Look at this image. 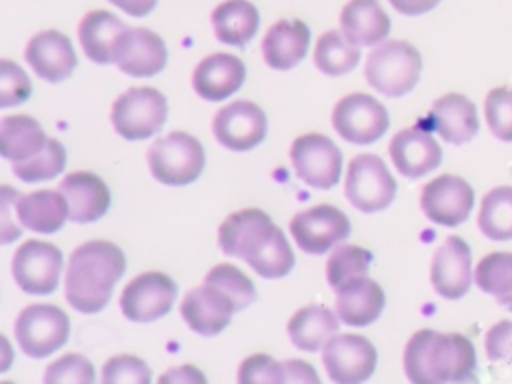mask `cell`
Here are the masks:
<instances>
[{
    "mask_svg": "<svg viewBox=\"0 0 512 384\" xmlns=\"http://www.w3.org/2000/svg\"><path fill=\"white\" fill-rule=\"evenodd\" d=\"M58 190L68 200L72 222H78V224L96 222L110 208V190L104 184V180L92 172L66 174Z\"/></svg>",
    "mask_w": 512,
    "mask_h": 384,
    "instance_id": "cell-23",
    "label": "cell"
},
{
    "mask_svg": "<svg viewBox=\"0 0 512 384\" xmlns=\"http://www.w3.org/2000/svg\"><path fill=\"white\" fill-rule=\"evenodd\" d=\"M422 72L420 52L404 40H384L372 48L364 64L366 82L390 98L406 96Z\"/></svg>",
    "mask_w": 512,
    "mask_h": 384,
    "instance_id": "cell-4",
    "label": "cell"
},
{
    "mask_svg": "<svg viewBox=\"0 0 512 384\" xmlns=\"http://www.w3.org/2000/svg\"><path fill=\"white\" fill-rule=\"evenodd\" d=\"M500 306H504L506 310H510L512 312V294H508V296H504V298H500V300H496Z\"/></svg>",
    "mask_w": 512,
    "mask_h": 384,
    "instance_id": "cell-49",
    "label": "cell"
},
{
    "mask_svg": "<svg viewBox=\"0 0 512 384\" xmlns=\"http://www.w3.org/2000/svg\"><path fill=\"white\" fill-rule=\"evenodd\" d=\"M282 370H284V382H312V384L320 382L314 368L304 360L282 362Z\"/></svg>",
    "mask_w": 512,
    "mask_h": 384,
    "instance_id": "cell-45",
    "label": "cell"
},
{
    "mask_svg": "<svg viewBox=\"0 0 512 384\" xmlns=\"http://www.w3.org/2000/svg\"><path fill=\"white\" fill-rule=\"evenodd\" d=\"M108 2H112L122 12L134 16V18H142V16L150 14L156 8L158 0H108Z\"/></svg>",
    "mask_w": 512,
    "mask_h": 384,
    "instance_id": "cell-47",
    "label": "cell"
},
{
    "mask_svg": "<svg viewBox=\"0 0 512 384\" xmlns=\"http://www.w3.org/2000/svg\"><path fill=\"white\" fill-rule=\"evenodd\" d=\"M430 282L446 300L462 298L472 286V252L464 238L448 236L434 252Z\"/></svg>",
    "mask_w": 512,
    "mask_h": 384,
    "instance_id": "cell-17",
    "label": "cell"
},
{
    "mask_svg": "<svg viewBox=\"0 0 512 384\" xmlns=\"http://www.w3.org/2000/svg\"><path fill=\"white\" fill-rule=\"evenodd\" d=\"M484 350L492 362L512 364V320H500L486 332Z\"/></svg>",
    "mask_w": 512,
    "mask_h": 384,
    "instance_id": "cell-44",
    "label": "cell"
},
{
    "mask_svg": "<svg viewBox=\"0 0 512 384\" xmlns=\"http://www.w3.org/2000/svg\"><path fill=\"white\" fill-rule=\"evenodd\" d=\"M160 380L162 382H204L206 378L194 366H180L162 374Z\"/></svg>",
    "mask_w": 512,
    "mask_h": 384,
    "instance_id": "cell-48",
    "label": "cell"
},
{
    "mask_svg": "<svg viewBox=\"0 0 512 384\" xmlns=\"http://www.w3.org/2000/svg\"><path fill=\"white\" fill-rule=\"evenodd\" d=\"M168 116V104L162 92L150 86L128 88L112 104L110 120L126 140H144L156 134Z\"/></svg>",
    "mask_w": 512,
    "mask_h": 384,
    "instance_id": "cell-6",
    "label": "cell"
},
{
    "mask_svg": "<svg viewBox=\"0 0 512 384\" xmlns=\"http://www.w3.org/2000/svg\"><path fill=\"white\" fill-rule=\"evenodd\" d=\"M234 312V302L220 288L206 282L192 288L180 304V314L184 322L200 336L220 334L230 324Z\"/></svg>",
    "mask_w": 512,
    "mask_h": 384,
    "instance_id": "cell-18",
    "label": "cell"
},
{
    "mask_svg": "<svg viewBox=\"0 0 512 384\" xmlns=\"http://www.w3.org/2000/svg\"><path fill=\"white\" fill-rule=\"evenodd\" d=\"M152 378L150 368L144 360L136 356H114L110 358L102 368V382L114 384V382H128V384H148Z\"/></svg>",
    "mask_w": 512,
    "mask_h": 384,
    "instance_id": "cell-41",
    "label": "cell"
},
{
    "mask_svg": "<svg viewBox=\"0 0 512 384\" xmlns=\"http://www.w3.org/2000/svg\"><path fill=\"white\" fill-rule=\"evenodd\" d=\"M70 334L66 312L54 304H30L20 310L14 322V336L20 350L32 358H46L60 350Z\"/></svg>",
    "mask_w": 512,
    "mask_h": 384,
    "instance_id": "cell-7",
    "label": "cell"
},
{
    "mask_svg": "<svg viewBox=\"0 0 512 384\" xmlns=\"http://www.w3.org/2000/svg\"><path fill=\"white\" fill-rule=\"evenodd\" d=\"M484 116L490 132L498 140L512 142V88H492L484 100Z\"/></svg>",
    "mask_w": 512,
    "mask_h": 384,
    "instance_id": "cell-39",
    "label": "cell"
},
{
    "mask_svg": "<svg viewBox=\"0 0 512 384\" xmlns=\"http://www.w3.org/2000/svg\"><path fill=\"white\" fill-rule=\"evenodd\" d=\"M32 84L28 74L12 60H0V106L10 108L28 100Z\"/></svg>",
    "mask_w": 512,
    "mask_h": 384,
    "instance_id": "cell-40",
    "label": "cell"
},
{
    "mask_svg": "<svg viewBox=\"0 0 512 384\" xmlns=\"http://www.w3.org/2000/svg\"><path fill=\"white\" fill-rule=\"evenodd\" d=\"M66 166V150L56 138H48L46 146L42 152L36 156L22 160V162H12V172L22 180V182H42V180H52L56 178Z\"/></svg>",
    "mask_w": 512,
    "mask_h": 384,
    "instance_id": "cell-37",
    "label": "cell"
},
{
    "mask_svg": "<svg viewBox=\"0 0 512 384\" xmlns=\"http://www.w3.org/2000/svg\"><path fill=\"white\" fill-rule=\"evenodd\" d=\"M388 152L396 170L410 180L426 176L442 162L440 144L428 132L418 128H404L396 132L390 140Z\"/></svg>",
    "mask_w": 512,
    "mask_h": 384,
    "instance_id": "cell-21",
    "label": "cell"
},
{
    "mask_svg": "<svg viewBox=\"0 0 512 384\" xmlns=\"http://www.w3.org/2000/svg\"><path fill=\"white\" fill-rule=\"evenodd\" d=\"M126 270L124 252L106 240H90L78 246L70 258L64 276L68 304L82 312H100L112 296L114 284Z\"/></svg>",
    "mask_w": 512,
    "mask_h": 384,
    "instance_id": "cell-3",
    "label": "cell"
},
{
    "mask_svg": "<svg viewBox=\"0 0 512 384\" xmlns=\"http://www.w3.org/2000/svg\"><path fill=\"white\" fill-rule=\"evenodd\" d=\"M290 234L306 254H326L350 234L348 216L332 204H318L300 210L290 220Z\"/></svg>",
    "mask_w": 512,
    "mask_h": 384,
    "instance_id": "cell-11",
    "label": "cell"
},
{
    "mask_svg": "<svg viewBox=\"0 0 512 384\" xmlns=\"http://www.w3.org/2000/svg\"><path fill=\"white\" fill-rule=\"evenodd\" d=\"M340 30L358 46H376L390 32V18L378 0H350L340 12Z\"/></svg>",
    "mask_w": 512,
    "mask_h": 384,
    "instance_id": "cell-28",
    "label": "cell"
},
{
    "mask_svg": "<svg viewBox=\"0 0 512 384\" xmlns=\"http://www.w3.org/2000/svg\"><path fill=\"white\" fill-rule=\"evenodd\" d=\"M432 122L440 138L454 146L470 142L480 128L474 102L458 92L444 94L432 104Z\"/></svg>",
    "mask_w": 512,
    "mask_h": 384,
    "instance_id": "cell-25",
    "label": "cell"
},
{
    "mask_svg": "<svg viewBox=\"0 0 512 384\" xmlns=\"http://www.w3.org/2000/svg\"><path fill=\"white\" fill-rule=\"evenodd\" d=\"M26 62L38 78L46 82H62L76 68V52L70 38L58 30H44L26 44Z\"/></svg>",
    "mask_w": 512,
    "mask_h": 384,
    "instance_id": "cell-20",
    "label": "cell"
},
{
    "mask_svg": "<svg viewBox=\"0 0 512 384\" xmlns=\"http://www.w3.org/2000/svg\"><path fill=\"white\" fill-rule=\"evenodd\" d=\"M310 44V30L302 20H278L262 38L264 62L274 70H290L304 60Z\"/></svg>",
    "mask_w": 512,
    "mask_h": 384,
    "instance_id": "cell-24",
    "label": "cell"
},
{
    "mask_svg": "<svg viewBox=\"0 0 512 384\" xmlns=\"http://www.w3.org/2000/svg\"><path fill=\"white\" fill-rule=\"evenodd\" d=\"M340 318L320 304H310L294 312L288 320L292 344L304 352H318L338 332Z\"/></svg>",
    "mask_w": 512,
    "mask_h": 384,
    "instance_id": "cell-30",
    "label": "cell"
},
{
    "mask_svg": "<svg viewBox=\"0 0 512 384\" xmlns=\"http://www.w3.org/2000/svg\"><path fill=\"white\" fill-rule=\"evenodd\" d=\"M376 348L360 334H336L322 352L324 368L336 384H360L374 374Z\"/></svg>",
    "mask_w": 512,
    "mask_h": 384,
    "instance_id": "cell-15",
    "label": "cell"
},
{
    "mask_svg": "<svg viewBox=\"0 0 512 384\" xmlns=\"http://www.w3.org/2000/svg\"><path fill=\"white\" fill-rule=\"evenodd\" d=\"M224 254L242 258L262 278H282L294 268V252L284 232L258 208L230 214L218 228Z\"/></svg>",
    "mask_w": 512,
    "mask_h": 384,
    "instance_id": "cell-1",
    "label": "cell"
},
{
    "mask_svg": "<svg viewBox=\"0 0 512 384\" xmlns=\"http://www.w3.org/2000/svg\"><path fill=\"white\" fill-rule=\"evenodd\" d=\"M16 212L22 226L40 234L58 232L70 218L68 200L60 190H36L18 196Z\"/></svg>",
    "mask_w": 512,
    "mask_h": 384,
    "instance_id": "cell-29",
    "label": "cell"
},
{
    "mask_svg": "<svg viewBox=\"0 0 512 384\" xmlns=\"http://www.w3.org/2000/svg\"><path fill=\"white\" fill-rule=\"evenodd\" d=\"M246 78V66L234 54L216 52L200 60L192 74V88L204 100H224L232 96Z\"/></svg>",
    "mask_w": 512,
    "mask_h": 384,
    "instance_id": "cell-22",
    "label": "cell"
},
{
    "mask_svg": "<svg viewBox=\"0 0 512 384\" xmlns=\"http://www.w3.org/2000/svg\"><path fill=\"white\" fill-rule=\"evenodd\" d=\"M476 286L496 300L512 294V252H490L474 270Z\"/></svg>",
    "mask_w": 512,
    "mask_h": 384,
    "instance_id": "cell-36",
    "label": "cell"
},
{
    "mask_svg": "<svg viewBox=\"0 0 512 384\" xmlns=\"http://www.w3.org/2000/svg\"><path fill=\"white\" fill-rule=\"evenodd\" d=\"M146 162L158 182L186 186L204 170V148L188 132H170L148 146Z\"/></svg>",
    "mask_w": 512,
    "mask_h": 384,
    "instance_id": "cell-5",
    "label": "cell"
},
{
    "mask_svg": "<svg viewBox=\"0 0 512 384\" xmlns=\"http://www.w3.org/2000/svg\"><path fill=\"white\" fill-rule=\"evenodd\" d=\"M266 114L250 100H236L220 108L212 120L214 138L228 150L246 152L266 138Z\"/></svg>",
    "mask_w": 512,
    "mask_h": 384,
    "instance_id": "cell-16",
    "label": "cell"
},
{
    "mask_svg": "<svg viewBox=\"0 0 512 384\" xmlns=\"http://www.w3.org/2000/svg\"><path fill=\"white\" fill-rule=\"evenodd\" d=\"M168 60L164 40L148 28H128L116 50V66L120 72L134 78H148L158 74Z\"/></svg>",
    "mask_w": 512,
    "mask_h": 384,
    "instance_id": "cell-19",
    "label": "cell"
},
{
    "mask_svg": "<svg viewBox=\"0 0 512 384\" xmlns=\"http://www.w3.org/2000/svg\"><path fill=\"white\" fill-rule=\"evenodd\" d=\"M290 160L296 176L318 190H330L340 180L342 152L324 134H304L292 142Z\"/></svg>",
    "mask_w": 512,
    "mask_h": 384,
    "instance_id": "cell-10",
    "label": "cell"
},
{
    "mask_svg": "<svg viewBox=\"0 0 512 384\" xmlns=\"http://www.w3.org/2000/svg\"><path fill=\"white\" fill-rule=\"evenodd\" d=\"M372 262V254L366 248L354 244L336 246L326 262V278L334 292H338L348 282L366 276Z\"/></svg>",
    "mask_w": 512,
    "mask_h": 384,
    "instance_id": "cell-35",
    "label": "cell"
},
{
    "mask_svg": "<svg viewBox=\"0 0 512 384\" xmlns=\"http://www.w3.org/2000/svg\"><path fill=\"white\" fill-rule=\"evenodd\" d=\"M204 282L220 288L236 306V312L248 308L256 300V288L252 280L232 264H216L206 276Z\"/></svg>",
    "mask_w": 512,
    "mask_h": 384,
    "instance_id": "cell-38",
    "label": "cell"
},
{
    "mask_svg": "<svg viewBox=\"0 0 512 384\" xmlns=\"http://www.w3.org/2000/svg\"><path fill=\"white\" fill-rule=\"evenodd\" d=\"M212 28L220 42L228 46H246L258 32L260 16L248 0H224L212 10Z\"/></svg>",
    "mask_w": 512,
    "mask_h": 384,
    "instance_id": "cell-31",
    "label": "cell"
},
{
    "mask_svg": "<svg viewBox=\"0 0 512 384\" xmlns=\"http://www.w3.org/2000/svg\"><path fill=\"white\" fill-rule=\"evenodd\" d=\"M62 272V252L42 240H26L12 258V276L28 294H50L56 290Z\"/></svg>",
    "mask_w": 512,
    "mask_h": 384,
    "instance_id": "cell-12",
    "label": "cell"
},
{
    "mask_svg": "<svg viewBox=\"0 0 512 384\" xmlns=\"http://www.w3.org/2000/svg\"><path fill=\"white\" fill-rule=\"evenodd\" d=\"M344 192L348 202L360 212H380L396 196V180L376 154H358L350 160Z\"/></svg>",
    "mask_w": 512,
    "mask_h": 384,
    "instance_id": "cell-8",
    "label": "cell"
},
{
    "mask_svg": "<svg viewBox=\"0 0 512 384\" xmlns=\"http://www.w3.org/2000/svg\"><path fill=\"white\" fill-rule=\"evenodd\" d=\"M332 126L340 138L350 144H374L390 126L388 110L364 92H354L336 102L332 110Z\"/></svg>",
    "mask_w": 512,
    "mask_h": 384,
    "instance_id": "cell-9",
    "label": "cell"
},
{
    "mask_svg": "<svg viewBox=\"0 0 512 384\" xmlns=\"http://www.w3.org/2000/svg\"><path fill=\"white\" fill-rule=\"evenodd\" d=\"M420 208L430 222L454 228L468 220L474 208V190L464 178L442 174L422 188Z\"/></svg>",
    "mask_w": 512,
    "mask_h": 384,
    "instance_id": "cell-14",
    "label": "cell"
},
{
    "mask_svg": "<svg viewBox=\"0 0 512 384\" xmlns=\"http://www.w3.org/2000/svg\"><path fill=\"white\" fill-rule=\"evenodd\" d=\"M384 290L372 278H356L338 290L336 314L348 326H368L382 314Z\"/></svg>",
    "mask_w": 512,
    "mask_h": 384,
    "instance_id": "cell-27",
    "label": "cell"
},
{
    "mask_svg": "<svg viewBox=\"0 0 512 384\" xmlns=\"http://www.w3.org/2000/svg\"><path fill=\"white\" fill-rule=\"evenodd\" d=\"M392 8L404 16H420L438 6L440 0H388Z\"/></svg>",
    "mask_w": 512,
    "mask_h": 384,
    "instance_id": "cell-46",
    "label": "cell"
},
{
    "mask_svg": "<svg viewBox=\"0 0 512 384\" xmlns=\"http://www.w3.org/2000/svg\"><path fill=\"white\" fill-rule=\"evenodd\" d=\"M478 228L488 240H512V186H496L484 194L478 210Z\"/></svg>",
    "mask_w": 512,
    "mask_h": 384,
    "instance_id": "cell-33",
    "label": "cell"
},
{
    "mask_svg": "<svg viewBox=\"0 0 512 384\" xmlns=\"http://www.w3.org/2000/svg\"><path fill=\"white\" fill-rule=\"evenodd\" d=\"M128 26L108 10H92L78 24V40L84 54L96 64L116 62V50Z\"/></svg>",
    "mask_w": 512,
    "mask_h": 384,
    "instance_id": "cell-26",
    "label": "cell"
},
{
    "mask_svg": "<svg viewBox=\"0 0 512 384\" xmlns=\"http://www.w3.org/2000/svg\"><path fill=\"white\" fill-rule=\"evenodd\" d=\"M238 380L244 384H254V382H270L278 384L284 382V370L282 362H276L268 354H254L248 356L238 370Z\"/></svg>",
    "mask_w": 512,
    "mask_h": 384,
    "instance_id": "cell-43",
    "label": "cell"
},
{
    "mask_svg": "<svg viewBox=\"0 0 512 384\" xmlns=\"http://www.w3.org/2000/svg\"><path fill=\"white\" fill-rule=\"evenodd\" d=\"M48 136L38 120L16 114L0 120V150L10 162H22L44 150Z\"/></svg>",
    "mask_w": 512,
    "mask_h": 384,
    "instance_id": "cell-32",
    "label": "cell"
},
{
    "mask_svg": "<svg viewBox=\"0 0 512 384\" xmlns=\"http://www.w3.org/2000/svg\"><path fill=\"white\" fill-rule=\"evenodd\" d=\"M360 60L358 44L350 42L342 30L324 32L314 48V64L326 76H342L354 70Z\"/></svg>",
    "mask_w": 512,
    "mask_h": 384,
    "instance_id": "cell-34",
    "label": "cell"
},
{
    "mask_svg": "<svg viewBox=\"0 0 512 384\" xmlns=\"http://www.w3.org/2000/svg\"><path fill=\"white\" fill-rule=\"evenodd\" d=\"M44 382H80L90 384L94 382V368L86 356L80 354H66L52 362L44 372Z\"/></svg>",
    "mask_w": 512,
    "mask_h": 384,
    "instance_id": "cell-42",
    "label": "cell"
},
{
    "mask_svg": "<svg viewBox=\"0 0 512 384\" xmlns=\"http://www.w3.org/2000/svg\"><path fill=\"white\" fill-rule=\"evenodd\" d=\"M404 372L414 384L474 382L478 378L474 344L458 332L422 328L404 348Z\"/></svg>",
    "mask_w": 512,
    "mask_h": 384,
    "instance_id": "cell-2",
    "label": "cell"
},
{
    "mask_svg": "<svg viewBox=\"0 0 512 384\" xmlns=\"http://www.w3.org/2000/svg\"><path fill=\"white\" fill-rule=\"evenodd\" d=\"M178 286L162 272H144L130 280L120 296V310L132 322H154L176 302Z\"/></svg>",
    "mask_w": 512,
    "mask_h": 384,
    "instance_id": "cell-13",
    "label": "cell"
}]
</instances>
